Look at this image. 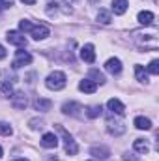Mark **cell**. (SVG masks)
<instances>
[{
  "label": "cell",
  "instance_id": "obj_1",
  "mask_svg": "<svg viewBox=\"0 0 159 161\" xmlns=\"http://www.w3.org/2000/svg\"><path fill=\"white\" fill-rule=\"evenodd\" d=\"M135 41L139 43V47H142L144 51H154L159 47V40H157V32L152 30L148 34H140V32H135Z\"/></svg>",
  "mask_w": 159,
  "mask_h": 161
},
{
  "label": "cell",
  "instance_id": "obj_2",
  "mask_svg": "<svg viewBox=\"0 0 159 161\" xmlns=\"http://www.w3.org/2000/svg\"><path fill=\"white\" fill-rule=\"evenodd\" d=\"M66 73H62V71H52V73H49V77L45 79V84H47V88L49 90H54V92H58V90H62L64 86H66Z\"/></svg>",
  "mask_w": 159,
  "mask_h": 161
},
{
  "label": "cell",
  "instance_id": "obj_3",
  "mask_svg": "<svg viewBox=\"0 0 159 161\" xmlns=\"http://www.w3.org/2000/svg\"><path fill=\"white\" fill-rule=\"evenodd\" d=\"M54 127H56V131H58V133L62 135V139H64V148H66V152H68L69 156H75V154L79 152V146H77L75 139H73V137H71V135H69V133L60 125V124H56Z\"/></svg>",
  "mask_w": 159,
  "mask_h": 161
},
{
  "label": "cell",
  "instance_id": "obj_4",
  "mask_svg": "<svg viewBox=\"0 0 159 161\" xmlns=\"http://www.w3.org/2000/svg\"><path fill=\"white\" fill-rule=\"evenodd\" d=\"M30 62H32V54H30V53H26V51H17V56H15V60H13V68L19 69V68H23V66H28Z\"/></svg>",
  "mask_w": 159,
  "mask_h": 161
},
{
  "label": "cell",
  "instance_id": "obj_5",
  "mask_svg": "<svg viewBox=\"0 0 159 161\" xmlns=\"http://www.w3.org/2000/svg\"><path fill=\"white\" fill-rule=\"evenodd\" d=\"M6 40L9 41L11 45H15V47H26V38L21 36V34L15 32V30H9V32L6 34Z\"/></svg>",
  "mask_w": 159,
  "mask_h": 161
},
{
  "label": "cell",
  "instance_id": "obj_6",
  "mask_svg": "<svg viewBox=\"0 0 159 161\" xmlns=\"http://www.w3.org/2000/svg\"><path fill=\"white\" fill-rule=\"evenodd\" d=\"M107 109L112 113V114H118V116H122V114H125V105L120 101V99H109L107 101Z\"/></svg>",
  "mask_w": 159,
  "mask_h": 161
},
{
  "label": "cell",
  "instance_id": "obj_7",
  "mask_svg": "<svg viewBox=\"0 0 159 161\" xmlns=\"http://www.w3.org/2000/svg\"><path fill=\"white\" fill-rule=\"evenodd\" d=\"M11 105H13L15 109L23 111V109H26V105H28V99H26V96H25L23 92H15V94L11 96Z\"/></svg>",
  "mask_w": 159,
  "mask_h": 161
},
{
  "label": "cell",
  "instance_id": "obj_8",
  "mask_svg": "<svg viewBox=\"0 0 159 161\" xmlns=\"http://www.w3.org/2000/svg\"><path fill=\"white\" fill-rule=\"evenodd\" d=\"M80 58L88 64H92L96 60V51H94V45L92 43H86L82 49H80Z\"/></svg>",
  "mask_w": 159,
  "mask_h": 161
},
{
  "label": "cell",
  "instance_id": "obj_9",
  "mask_svg": "<svg viewBox=\"0 0 159 161\" xmlns=\"http://www.w3.org/2000/svg\"><path fill=\"white\" fill-rule=\"evenodd\" d=\"M30 36H32V38H34L36 41L45 40V38L49 36V28H47L45 25H40V26H32V28H30Z\"/></svg>",
  "mask_w": 159,
  "mask_h": 161
},
{
  "label": "cell",
  "instance_id": "obj_10",
  "mask_svg": "<svg viewBox=\"0 0 159 161\" xmlns=\"http://www.w3.org/2000/svg\"><path fill=\"white\" fill-rule=\"evenodd\" d=\"M41 146L43 148H56L58 146V137L54 133H45L41 137Z\"/></svg>",
  "mask_w": 159,
  "mask_h": 161
},
{
  "label": "cell",
  "instance_id": "obj_11",
  "mask_svg": "<svg viewBox=\"0 0 159 161\" xmlns=\"http://www.w3.org/2000/svg\"><path fill=\"white\" fill-rule=\"evenodd\" d=\"M107 131L111 135H122L125 131V125L122 122H116V120H107Z\"/></svg>",
  "mask_w": 159,
  "mask_h": 161
},
{
  "label": "cell",
  "instance_id": "obj_12",
  "mask_svg": "<svg viewBox=\"0 0 159 161\" xmlns=\"http://www.w3.org/2000/svg\"><path fill=\"white\" fill-rule=\"evenodd\" d=\"M105 69L109 73H112V75H118L120 71H122V62H120L118 58H109L107 64H105Z\"/></svg>",
  "mask_w": 159,
  "mask_h": 161
},
{
  "label": "cell",
  "instance_id": "obj_13",
  "mask_svg": "<svg viewBox=\"0 0 159 161\" xmlns=\"http://www.w3.org/2000/svg\"><path fill=\"white\" fill-rule=\"evenodd\" d=\"M79 90L84 92V94H94V92L97 90V84H96L94 80H90V79H82L79 82Z\"/></svg>",
  "mask_w": 159,
  "mask_h": 161
},
{
  "label": "cell",
  "instance_id": "obj_14",
  "mask_svg": "<svg viewBox=\"0 0 159 161\" xmlns=\"http://www.w3.org/2000/svg\"><path fill=\"white\" fill-rule=\"evenodd\" d=\"M62 111H64V114L77 116V114H79L77 111H82V107H80L79 103H75V101H69V103H64V105H62Z\"/></svg>",
  "mask_w": 159,
  "mask_h": 161
},
{
  "label": "cell",
  "instance_id": "obj_15",
  "mask_svg": "<svg viewBox=\"0 0 159 161\" xmlns=\"http://www.w3.org/2000/svg\"><path fill=\"white\" fill-rule=\"evenodd\" d=\"M133 148H135V152H139V154H148V152H150V144H148L144 139H135Z\"/></svg>",
  "mask_w": 159,
  "mask_h": 161
},
{
  "label": "cell",
  "instance_id": "obj_16",
  "mask_svg": "<svg viewBox=\"0 0 159 161\" xmlns=\"http://www.w3.org/2000/svg\"><path fill=\"white\" fill-rule=\"evenodd\" d=\"M34 107L41 111V113H47V111H51V107H52V101L51 99H43V97H38L36 101H34Z\"/></svg>",
  "mask_w": 159,
  "mask_h": 161
},
{
  "label": "cell",
  "instance_id": "obj_17",
  "mask_svg": "<svg viewBox=\"0 0 159 161\" xmlns=\"http://www.w3.org/2000/svg\"><path fill=\"white\" fill-rule=\"evenodd\" d=\"M127 0H112V11L116 13V15H123L125 11H127Z\"/></svg>",
  "mask_w": 159,
  "mask_h": 161
},
{
  "label": "cell",
  "instance_id": "obj_18",
  "mask_svg": "<svg viewBox=\"0 0 159 161\" xmlns=\"http://www.w3.org/2000/svg\"><path fill=\"white\" fill-rule=\"evenodd\" d=\"M133 124H135L137 129H144V131L152 129V122H150V118H144V116H137Z\"/></svg>",
  "mask_w": 159,
  "mask_h": 161
},
{
  "label": "cell",
  "instance_id": "obj_19",
  "mask_svg": "<svg viewBox=\"0 0 159 161\" xmlns=\"http://www.w3.org/2000/svg\"><path fill=\"white\" fill-rule=\"evenodd\" d=\"M154 19H156V17H154L152 11H140V13H139V23L144 25V26H150V25L154 23Z\"/></svg>",
  "mask_w": 159,
  "mask_h": 161
},
{
  "label": "cell",
  "instance_id": "obj_20",
  "mask_svg": "<svg viewBox=\"0 0 159 161\" xmlns=\"http://www.w3.org/2000/svg\"><path fill=\"white\" fill-rule=\"evenodd\" d=\"M90 154H92L94 158H97V159H107V158H109V150H107L105 146H99V148L96 146V148L90 150Z\"/></svg>",
  "mask_w": 159,
  "mask_h": 161
},
{
  "label": "cell",
  "instance_id": "obj_21",
  "mask_svg": "<svg viewBox=\"0 0 159 161\" xmlns=\"http://www.w3.org/2000/svg\"><path fill=\"white\" fill-rule=\"evenodd\" d=\"M88 75H90L88 79L94 80L96 84H97V82H99V84H103V82H105V75H103L99 69H90V73H88Z\"/></svg>",
  "mask_w": 159,
  "mask_h": 161
},
{
  "label": "cell",
  "instance_id": "obj_22",
  "mask_svg": "<svg viewBox=\"0 0 159 161\" xmlns=\"http://www.w3.org/2000/svg\"><path fill=\"white\" fill-rule=\"evenodd\" d=\"M135 75H137V80H140V82H148V73H146V69L142 68V66H135Z\"/></svg>",
  "mask_w": 159,
  "mask_h": 161
},
{
  "label": "cell",
  "instance_id": "obj_23",
  "mask_svg": "<svg viewBox=\"0 0 159 161\" xmlns=\"http://www.w3.org/2000/svg\"><path fill=\"white\" fill-rule=\"evenodd\" d=\"M11 92H13L11 80H2L0 82V96H11Z\"/></svg>",
  "mask_w": 159,
  "mask_h": 161
},
{
  "label": "cell",
  "instance_id": "obj_24",
  "mask_svg": "<svg viewBox=\"0 0 159 161\" xmlns=\"http://www.w3.org/2000/svg\"><path fill=\"white\" fill-rule=\"evenodd\" d=\"M86 116H88V118H97V116H101V105H92V107H88V109H86Z\"/></svg>",
  "mask_w": 159,
  "mask_h": 161
},
{
  "label": "cell",
  "instance_id": "obj_25",
  "mask_svg": "<svg viewBox=\"0 0 159 161\" xmlns=\"http://www.w3.org/2000/svg\"><path fill=\"white\" fill-rule=\"evenodd\" d=\"M97 21H99L101 25H109V23H111V13H109L107 9H99V13H97Z\"/></svg>",
  "mask_w": 159,
  "mask_h": 161
},
{
  "label": "cell",
  "instance_id": "obj_26",
  "mask_svg": "<svg viewBox=\"0 0 159 161\" xmlns=\"http://www.w3.org/2000/svg\"><path fill=\"white\" fill-rule=\"evenodd\" d=\"M13 133V129H11V125L9 124H6V122H0V135H11Z\"/></svg>",
  "mask_w": 159,
  "mask_h": 161
},
{
  "label": "cell",
  "instance_id": "obj_27",
  "mask_svg": "<svg viewBox=\"0 0 159 161\" xmlns=\"http://www.w3.org/2000/svg\"><path fill=\"white\" fill-rule=\"evenodd\" d=\"M148 73L157 75L159 73V60H152V62H150V66H148Z\"/></svg>",
  "mask_w": 159,
  "mask_h": 161
},
{
  "label": "cell",
  "instance_id": "obj_28",
  "mask_svg": "<svg viewBox=\"0 0 159 161\" xmlns=\"http://www.w3.org/2000/svg\"><path fill=\"white\" fill-rule=\"evenodd\" d=\"M28 125H30L32 129H40V127H43V120H38V118H34V120L28 122Z\"/></svg>",
  "mask_w": 159,
  "mask_h": 161
},
{
  "label": "cell",
  "instance_id": "obj_29",
  "mask_svg": "<svg viewBox=\"0 0 159 161\" xmlns=\"http://www.w3.org/2000/svg\"><path fill=\"white\" fill-rule=\"evenodd\" d=\"M19 28H21L23 32H30L32 25H30V21H21V23H19Z\"/></svg>",
  "mask_w": 159,
  "mask_h": 161
},
{
  "label": "cell",
  "instance_id": "obj_30",
  "mask_svg": "<svg viewBox=\"0 0 159 161\" xmlns=\"http://www.w3.org/2000/svg\"><path fill=\"white\" fill-rule=\"evenodd\" d=\"M9 6H11V0H9V2H4V0H0V9H8Z\"/></svg>",
  "mask_w": 159,
  "mask_h": 161
},
{
  "label": "cell",
  "instance_id": "obj_31",
  "mask_svg": "<svg viewBox=\"0 0 159 161\" xmlns=\"http://www.w3.org/2000/svg\"><path fill=\"white\" fill-rule=\"evenodd\" d=\"M4 58H6V49L0 45V60H4Z\"/></svg>",
  "mask_w": 159,
  "mask_h": 161
},
{
  "label": "cell",
  "instance_id": "obj_32",
  "mask_svg": "<svg viewBox=\"0 0 159 161\" xmlns=\"http://www.w3.org/2000/svg\"><path fill=\"white\" fill-rule=\"evenodd\" d=\"M21 2H25V4H28V6H32V4H36V0H21Z\"/></svg>",
  "mask_w": 159,
  "mask_h": 161
},
{
  "label": "cell",
  "instance_id": "obj_33",
  "mask_svg": "<svg viewBox=\"0 0 159 161\" xmlns=\"http://www.w3.org/2000/svg\"><path fill=\"white\" fill-rule=\"evenodd\" d=\"M47 161H58V159H56L54 156H51V158H49V159H47Z\"/></svg>",
  "mask_w": 159,
  "mask_h": 161
},
{
  "label": "cell",
  "instance_id": "obj_34",
  "mask_svg": "<svg viewBox=\"0 0 159 161\" xmlns=\"http://www.w3.org/2000/svg\"><path fill=\"white\" fill-rule=\"evenodd\" d=\"M2 156H4V150H2V146H0V158H2Z\"/></svg>",
  "mask_w": 159,
  "mask_h": 161
},
{
  "label": "cell",
  "instance_id": "obj_35",
  "mask_svg": "<svg viewBox=\"0 0 159 161\" xmlns=\"http://www.w3.org/2000/svg\"><path fill=\"white\" fill-rule=\"evenodd\" d=\"M13 161H28V159H25V158H23V159H13Z\"/></svg>",
  "mask_w": 159,
  "mask_h": 161
}]
</instances>
